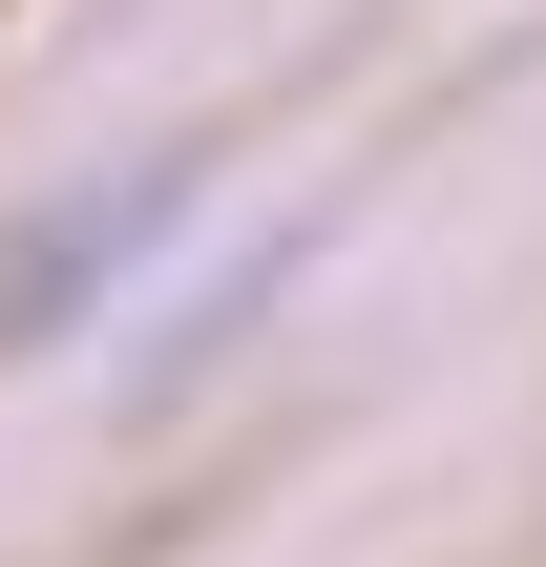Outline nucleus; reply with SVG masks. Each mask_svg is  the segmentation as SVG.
<instances>
[{"label": "nucleus", "mask_w": 546, "mask_h": 567, "mask_svg": "<svg viewBox=\"0 0 546 567\" xmlns=\"http://www.w3.org/2000/svg\"><path fill=\"white\" fill-rule=\"evenodd\" d=\"M168 210H189V168H147L126 210H63V231H21V274H0V358H21V337H63V316L105 295V252H147Z\"/></svg>", "instance_id": "nucleus-1"}]
</instances>
